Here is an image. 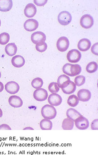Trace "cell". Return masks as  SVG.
Instances as JSON below:
<instances>
[{"mask_svg":"<svg viewBox=\"0 0 98 155\" xmlns=\"http://www.w3.org/2000/svg\"><path fill=\"white\" fill-rule=\"evenodd\" d=\"M39 23L37 21L33 19H29L25 21L24 24V28L28 31H32L38 28Z\"/></svg>","mask_w":98,"mask_h":155,"instance_id":"10","label":"cell"},{"mask_svg":"<svg viewBox=\"0 0 98 155\" xmlns=\"http://www.w3.org/2000/svg\"><path fill=\"white\" fill-rule=\"evenodd\" d=\"M8 102L11 107L14 108H20L23 105V101L21 98L17 95H13L10 97Z\"/></svg>","mask_w":98,"mask_h":155,"instance_id":"14","label":"cell"},{"mask_svg":"<svg viewBox=\"0 0 98 155\" xmlns=\"http://www.w3.org/2000/svg\"><path fill=\"white\" fill-rule=\"evenodd\" d=\"M74 124H75L76 127L80 130H85L87 129L90 125L88 120L82 115L79 117L74 121Z\"/></svg>","mask_w":98,"mask_h":155,"instance_id":"5","label":"cell"},{"mask_svg":"<svg viewBox=\"0 0 98 155\" xmlns=\"http://www.w3.org/2000/svg\"><path fill=\"white\" fill-rule=\"evenodd\" d=\"M34 130V129L30 127H26L25 128V129H24V130Z\"/></svg>","mask_w":98,"mask_h":155,"instance_id":"39","label":"cell"},{"mask_svg":"<svg viewBox=\"0 0 98 155\" xmlns=\"http://www.w3.org/2000/svg\"><path fill=\"white\" fill-rule=\"evenodd\" d=\"M48 94L46 90L44 89H36L33 94V97L38 101H44L47 99Z\"/></svg>","mask_w":98,"mask_h":155,"instance_id":"6","label":"cell"},{"mask_svg":"<svg viewBox=\"0 0 98 155\" xmlns=\"http://www.w3.org/2000/svg\"><path fill=\"white\" fill-rule=\"evenodd\" d=\"M93 18L89 14H85L81 17L80 21V24L82 28L89 29L91 28L93 24Z\"/></svg>","mask_w":98,"mask_h":155,"instance_id":"7","label":"cell"},{"mask_svg":"<svg viewBox=\"0 0 98 155\" xmlns=\"http://www.w3.org/2000/svg\"><path fill=\"white\" fill-rule=\"evenodd\" d=\"M77 96L79 101L87 102L91 99V94L90 91L87 89H81L78 91Z\"/></svg>","mask_w":98,"mask_h":155,"instance_id":"12","label":"cell"},{"mask_svg":"<svg viewBox=\"0 0 98 155\" xmlns=\"http://www.w3.org/2000/svg\"><path fill=\"white\" fill-rule=\"evenodd\" d=\"M71 65L72 64H69V63L66 64L64 65L62 68L63 73L67 75L70 77H71V72H70V68H71Z\"/></svg>","mask_w":98,"mask_h":155,"instance_id":"32","label":"cell"},{"mask_svg":"<svg viewBox=\"0 0 98 155\" xmlns=\"http://www.w3.org/2000/svg\"><path fill=\"white\" fill-rule=\"evenodd\" d=\"M91 51L93 54L98 55V43H96L92 46L91 48Z\"/></svg>","mask_w":98,"mask_h":155,"instance_id":"33","label":"cell"},{"mask_svg":"<svg viewBox=\"0 0 98 155\" xmlns=\"http://www.w3.org/2000/svg\"><path fill=\"white\" fill-rule=\"evenodd\" d=\"M3 90H4V85L2 82H0V92H2Z\"/></svg>","mask_w":98,"mask_h":155,"instance_id":"37","label":"cell"},{"mask_svg":"<svg viewBox=\"0 0 98 155\" xmlns=\"http://www.w3.org/2000/svg\"><path fill=\"white\" fill-rule=\"evenodd\" d=\"M85 82V77L83 75H79L74 79V83L76 86L80 87L83 85Z\"/></svg>","mask_w":98,"mask_h":155,"instance_id":"31","label":"cell"},{"mask_svg":"<svg viewBox=\"0 0 98 155\" xmlns=\"http://www.w3.org/2000/svg\"><path fill=\"white\" fill-rule=\"evenodd\" d=\"M41 113L43 118L51 120L55 118L57 114V111L52 105L46 104L41 109Z\"/></svg>","mask_w":98,"mask_h":155,"instance_id":"1","label":"cell"},{"mask_svg":"<svg viewBox=\"0 0 98 155\" xmlns=\"http://www.w3.org/2000/svg\"><path fill=\"white\" fill-rule=\"evenodd\" d=\"M46 36L44 32L36 31L34 32L31 36V40L33 44L36 45L41 42H44L46 40Z\"/></svg>","mask_w":98,"mask_h":155,"instance_id":"9","label":"cell"},{"mask_svg":"<svg viewBox=\"0 0 98 155\" xmlns=\"http://www.w3.org/2000/svg\"><path fill=\"white\" fill-rule=\"evenodd\" d=\"M70 45V42L68 38L65 37H62L58 39L56 44L57 49L61 52H64L67 51Z\"/></svg>","mask_w":98,"mask_h":155,"instance_id":"4","label":"cell"},{"mask_svg":"<svg viewBox=\"0 0 98 155\" xmlns=\"http://www.w3.org/2000/svg\"><path fill=\"white\" fill-rule=\"evenodd\" d=\"M79 103V99L75 94H72L69 96L67 101V103L69 104V106L72 107H76Z\"/></svg>","mask_w":98,"mask_h":155,"instance_id":"25","label":"cell"},{"mask_svg":"<svg viewBox=\"0 0 98 155\" xmlns=\"http://www.w3.org/2000/svg\"><path fill=\"white\" fill-rule=\"evenodd\" d=\"M48 101L50 105L58 106L62 103V99L59 94L56 93L52 94L49 96Z\"/></svg>","mask_w":98,"mask_h":155,"instance_id":"11","label":"cell"},{"mask_svg":"<svg viewBox=\"0 0 98 155\" xmlns=\"http://www.w3.org/2000/svg\"><path fill=\"white\" fill-rule=\"evenodd\" d=\"M1 20H0V27H1Z\"/></svg>","mask_w":98,"mask_h":155,"instance_id":"41","label":"cell"},{"mask_svg":"<svg viewBox=\"0 0 98 155\" xmlns=\"http://www.w3.org/2000/svg\"><path fill=\"white\" fill-rule=\"evenodd\" d=\"M90 41L87 38H83L81 39L78 44V48L82 52H86L90 48Z\"/></svg>","mask_w":98,"mask_h":155,"instance_id":"15","label":"cell"},{"mask_svg":"<svg viewBox=\"0 0 98 155\" xmlns=\"http://www.w3.org/2000/svg\"><path fill=\"white\" fill-rule=\"evenodd\" d=\"M3 116V112L2 109L0 108V118L2 117Z\"/></svg>","mask_w":98,"mask_h":155,"instance_id":"38","label":"cell"},{"mask_svg":"<svg viewBox=\"0 0 98 155\" xmlns=\"http://www.w3.org/2000/svg\"><path fill=\"white\" fill-rule=\"evenodd\" d=\"M62 89L64 93L66 94H71L75 91L76 86L73 82L71 81L66 87Z\"/></svg>","mask_w":98,"mask_h":155,"instance_id":"23","label":"cell"},{"mask_svg":"<svg viewBox=\"0 0 98 155\" xmlns=\"http://www.w3.org/2000/svg\"><path fill=\"white\" fill-rule=\"evenodd\" d=\"M40 126L42 130H51L52 129V122L50 120L44 119L40 121Z\"/></svg>","mask_w":98,"mask_h":155,"instance_id":"21","label":"cell"},{"mask_svg":"<svg viewBox=\"0 0 98 155\" xmlns=\"http://www.w3.org/2000/svg\"><path fill=\"white\" fill-rule=\"evenodd\" d=\"M10 35L7 32H3L0 34V45H6L9 42Z\"/></svg>","mask_w":98,"mask_h":155,"instance_id":"28","label":"cell"},{"mask_svg":"<svg viewBox=\"0 0 98 155\" xmlns=\"http://www.w3.org/2000/svg\"><path fill=\"white\" fill-rule=\"evenodd\" d=\"M81 67L80 65L77 64H72L71 68H70L71 76L74 77L78 75L81 74Z\"/></svg>","mask_w":98,"mask_h":155,"instance_id":"24","label":"cell"},{"mask_svg":"<svg viewBox=\"0 0 98 155\" xmlns=\"http://www.w3.org/2000/svg\"><path fill=\"white\" fill-rule=\"evenodd\" d=\"M58 22L63 26L69 25L72 21L71 15L68 12H62L58 15Z\"/></svg>","mask_w":98,"mask_h":155,"instance_id":"3","label":"cell"},{"mask_svg":"<svg viewBox=\"0 0 98 155\" xmlns=\"http://www.w3.org/2000/svg\"><path fill=\"white\" fill-rule=\"evenodd\" d=\"M11 64L15 67L21 68L25 65V60L21 56H15L11 59Z\"/></svg>","mask_w":98,"mask_h":155,"instance_id":"17","label":"cell"},{"mask_svg":"<svg viewBox=\"0 0 98 155\" xmlns=\"http://www.w3.org/2000/svg\"><path fill=\"white\" fill-rule=\"evenodd\" d=\"M43 85V81L40 78H36L31 82V85L34 89L41 88Z\"/></svg>","mask_w":98,"mask_h":155,"instance_id":"27","label":"cell"},{"mask_svg":"<svg viewBox=\"0 0 98 155\" xmlns=\"http://www.w3.org/2000/svg\"><path fill=\"white\" fill-rule=\"evenodd\" d=\"M74 127V121L71 119H65L62 124V128L64 130H71Z\"/></svg>","mask_w":98,"mask_h":155,"instance_id":"22","label":"cell"},{"mask_svg":"<svg viewBox=\"0 0 98 155\" xmlns=\"http://www.w3.org/2000/svg\"><path fill=\"white\" fill-rule=\"evenodd\" d=\"M37 12L36 8L35 5L32 3H29L26 6L24 10L25 16L28 18L34 17Z\"/></svg>","mask_w":98,"mask_h":155,"instance_id":"13","label":"cell"},{"mask_svg":"<svg viewBox=\"0 0 98 155\" xmlns=\"http://www.w3.org/2000/svg\"><path fill=\"white\" fill-rule=\"evenodd\" d=\"M98 67V64L96 62H91L86 66V70L88 73L92 74L97 71Z\"/></svg>","mask_w":98,"mask_h":155,"instance_id":"26","label":"cell"},{"mask_svg":"<svg viewBox=\"0 0 98 155\" xmlns=\"http://www.w3.org/2000/svg\"><path fill=\"white\" fill-rule=\"evenodd\" d=\"M81 58V54L77 49L70 50L67 54V59L71 63H77Z\"/></svg>","mask_w":98,"mask_h":155,"instance_id":"2","label":"cell"},{"mask_svg":"<svg viewBox=\"0 0 98 155\" xmlns=\"http://www.w3.org/2000/svg\"><path fill=\"white\" fill-rule=\"evenodd\" d=\"M13 2L11 0L1 1L0 0V11L7 12L12 8Z\"/></svg>","mask_w":98,"mask_h":155,"instance_id":"18","label":"cell"},{"mask_svg":"<svg viewBox=\"0 0 98 155\" xmlns=\"http://www.w3.org/2000/svg\"><path fill=\"white\" fill-rule=\"evenodd\" d=\"M11 130V129L7 124H2L0 126V130Z\"/></svg>","mask_w":98,"mask_h":155,"instance_id":"36","label":"cell"},{"mask_svg":"<svg viewBox=\"0 0 98 155\" xmlns=\"http://www.w3.org/2000/svg\"><path fill=\"white\" fill-rule=\"evenodd\" d=\"M5 89L8 93L14 94L18 92L20 90V86L16 82L10 81L6 84Z\"/></svg>","mask_w":98,"mask_h":155,"instance_id":"8","label":"cell"},{"mask_svg":"<svg viewBox=\"0 0 98 155\" xmlns=\"http://www.w3.org/2000/svg\"><path fill=\"white\" fill-rule=\"evenodd\" d=\"M66 115L68 118L71 119V120L74 121L79 117L81 116L82 114L75 109L73 108H70L67 110L66 112Z\"/></svg>","mask_w":98,"mask_h":155,"instance_id":"20","label":"cell"},{"mask_svg":"<svg viewBox=\"0 0 98 155\" xmlns=\"http://www.w3.org/2000/svg\"><path fill=\"white\" fill-rule=\"evenodd\" d=\"M47 2V1H34V3L38 6H43L46 4Z\"/></svg>","mask_w":98,"mask_h":155,"instance_id":"35","label":"cell"},{"mask_svg":"<svg viewBox=\"0 0 98 155\" xmlns=\"http://www.w3.org/2000/svg\"><path fill=\"white\" fill-rule=\"evenodd\" d=\"M17 48L15 43H10L5 47V52L9 56H13L17 54Z\"/></svg>","mask_w":98,"mask_h":155,"instance_id":"19","label":"cell"},{"mask_svg":"<svg viewBox=\"0 0 98 155\" xmlns=\"http://www.w3.org/2000/svg\"><path fill=\"white\" fill-rule=\"evenodd\" d=\"M49 91L52 94L57 93L60 91V88L56 82H52L49 84L48 87Z\"/></svg>","mask_w":98,"mask_h":155,"instance_id":"30","label":"cell"},{"mask_svg":"<svg viewBox=\"0 0 98 155\" xmlns=\"http://www.w3.org/2000/svg\"><path fill=\"white\" fill-rule=\"evenodd\" d=\"M91 128L92 130H98V120L95 119L92 122L91 124Z\"/></svg>","mask_w":98,"mask_h":155,"instance_id":"34","label":"cell"},{"mask_svg":"<svg viewBox=\"0 0 98 155\" xmlns=\"http://www.w3.org/2000/svg\"><path fill=\"white\" fill-rule=\"evenodd\" d=\"M36 48L38 52L43 53L46 50L47 45L44 42H40L36 45Z\"/></svg>","mask_w":98,"mask_h":155,"instance_id":"29","label":"cell"},{"mask_svg":"<svg viewBox=\"0 0 98 155\" xmlns=\"http://www.w3.org/2000/svg\"><path fill=\"white\" fill-rule=\"evenodd\" d=\"M70 81L71 80L68 76L62 74L58 77L57 83L59 88L63 89L66 87L69 84Z\"/></svg>","mask_w":98,"mask_h":155,"instance_id":"16","label":"cell"},{"mask_svg":"<svg viewBox=\"0 0 98 155\" xmlns=\"http://www.w3.org/2000/svg\"><path fill=\"white\" fill-rule=\"evenodd\" d=\"M1 75H2L1 73V72H0V78H1Z\"/></svg>","mask_w":98,"mask_h":155,"instance_id":"40","label":"cell"}]
</instances>
